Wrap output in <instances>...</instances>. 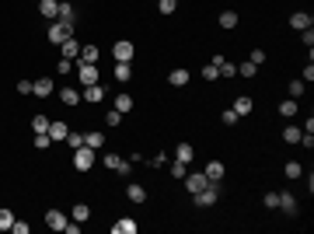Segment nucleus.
Instances as JSON below:
<instances>
[{
	"mask_svg": "<svg viewBox=\"0 0 314 234\" xmlns=\"http://www.w3.org/2000/svg\"><path fill=\"white\" fill-rule=\"evenodd\" d=\"M46 35H49V42H53V46H63L66 38L73 35V25H66V21H60V18H56V21L49 25V32H46Z\"/></svg>",
	"mask_w": 314,
	"mask_h": 234,
	"instance_id": "nucleus-1",
	"label": "nucleus"
},
{
	"mask_svg": "<svg viewBox=\"0 0 314 234\" xmlns=\"http://www.w3.org/2000/svg\"><path fill=\"white\" fill-rule=\"evenodd\" d=\"M192 200H195V206H213V203L220 200V182H210L203 192H195Z\"/></svg>",
	"mask_w": 314,
	"mask_h": 234,
	"instance_id": "nucleus-2",
	"label": "nucleus"
},
{
	"mask_svg": "<svg viewBox=\"0 0 314 234\" xmlns=\"http://www.w3.org/2000/svg\"><path fill=\"white\" fill-rule=\"evenodd\" d=\"M91 165H94V150H91L88 143L77 147V150H73V168H77V171H88Z\"/></svg>",
	"mask_w": 314,
	"mask_h": 234,
	"instance_id": "nucleus-3",
	"label": "nucleus"
},
{
	"mask_svg": "<svg viewBox=\"0 0 314 234\" xmlns=\"http://www.w3.org/2000/svg\"><path fill=\"white\" fill-rule=\"evenodd\" d=\"M77 77H81V84L88 88V84H98V77H101V73H98L94 63H77Z\"/></svg>",
	"mask_w": 314,
	"mask_h": 234,
	"instance_id": "nucleus-4",
	"label": "nucleus"
},
{
	"mask_svg": "<svg viewBox=\"0 0 314 234\" xmlns=\"http://www.w3.org/2000/svg\"><path fill=\"white\" fill-rule=\"evenodd\" d=\"M112 56H115V63H129V60L136 56V49H133V42H126V38H123V42L112 46Z\"/></svg>",
	"mask_w": 314,
	"mask_h": 234,
	"instance_id": "nucleus-5",
	"label": "nucleus"
},
{
	"mask_svg": "<svg viewBox=\"0 0 314 234\" xmlns=\"http://www.w3.org/2000/svg\"><path fill=\"white\" fill-rule=\"evenodd\" d=\"M206 185H210V178H206L203 171H192V175H185V189L192 192V196H195V192H203Z\"/></svg>",
	"mask_w": 314,
	"mask_h": 234,
	"instance_id": "nucleus-6",
	"label": "nucleus"
},
{
	"mask_svg": "<svg viewBox=\"0 0 314 234\" xmlns=\"http://www.w3.org/2000/svg\"><path fill=\"white\" fill-rule=\"evenodd\" d=\"M112 234H140V224L133 217H123V220L112 224Z\"/></svg>",
	"mask_w": 314,
	"mask_h": 234,
	"instance_id": "nucleus-7",
	"label": "nucleus"
},
{
	"mask_svg": "<svg viewBox=\"0 0 314 234\" xmlns=\"http://www.w3.org/2000/svg\"><path fill=\"white\" fill-rule=\"evenodd\" d=\"M105 168H112L115 175H126V171H129V161L119 158V154H105Z\"/></svg>",
	"mask_w": 314,
	"mask_h": 234,
	"instance_id": "nucleus-8",
	"label": "nucleus"
},
{
	"mask_svg": "<svg viewBox=\"0 0 314 234\" xmlns=\"http://www.w3.org/2000/svg\"><path fill=\"white\" fill-rule=\"evenodd\" d=\"M31 95H35V98H49V95H53V81H49V77L31 81Z\"/></svg>",
	"mask_w": 314,
	"mask_h": 234,
	"instance_id": "nucleus-9",
	"label": "nucleus"
},
{
	"mask_svg": "<svg viewBox=\"0 0 314 234\" xmlns=\"http://www.w3.org/2000/svg\"><path fill=\"white\" fill-rule=\"evenodd\" d=\"M38 14L49 18V21H56V14H60V0H38Z\"/></svg>",
	"mask_w": 314,
	"mask_h": 234,
	"instance_id": "nucleus-10",
	"label": "nucleus"
},
{
	"mask_svg": "<svg viewBox=\"0 0 314 234\" xmlns=\"http://www.w3.org/2000/svg\"><path fill=\"white\" fill-rule=\"evenodd\" d=\"M213 67H217L220 77H234V73H238V63H230V60H223V56H213Z\"/></svg>",
	"mask_w": 314,
	"mask_h": 234,
	"instance_id": "nucleus-11",
	"label": "nucleus"
},
{
	"mask_svg": "<svg viewBox=\"0 0 314 234\" xmlns=\"http://www.w3.org/2000/svg\"><path fill=\"white\" fill-rule=\"evenodd\" d=\"M311 25H314V18H311L307 11H297V14H290V28L304 32V28H311Z\"/></svg>",
	"mask_w": 314,
	"mask_h": 234,
	"instance_id": "nucleus-12",
	"label": "nucleus"
},
{
	"mask_svg": "<svg viewBox=\"0 0 314 234\" xmlns=\"http://www.w3.org/2000/svg\"><path fill=\"white\" fill-rule=\"evenodd\" d=\"M49 140H66V133H70V126L66 123H60V119H49Z\"/></svg>",
	"mask_w": 314,
	"mask_h": 234,
	"instance_id": "nucleus-13",
	"label": "nucleus"
},
{
	"mask_svg": "<svg viewBox=\"0 0 314 234\" xmlns=\"http://www.w3.org/2000/svg\"><path fill=\"white\" fill-rule=\"evenodd\" d=\"M46 224H49L53 231H63V227H66V213H63V210H49V213H46Z\"/></svg>",
	"mask_w": 314,
	"mask_h": 234,
	"instance_id": "nucleus-14",
	"label": "nucleus"
},
{
	"mask_svg": "<svg viewBox=\"0 0 314 234\" xmlns=\"http://www.w3.org/2000/svg\"><path fill=\"white\" fill-rule=\"evenodd\" d=\"M101 98H105V88H101V84H88V88H84V101L98 105Z\"/></svg>",
	"mask_w": 314,
	"mask_h": 234,
	"instance_id": "nucleus-15",
	"label": "nucleus"
},
{
	"mask_svg": "<svg viewBox=\"0 0 314 234\" xmlns=\"http://www.w3.org/2000/svg\"><path fill=\"white\" fill-rule=\"evenodd\" d=\"M234 112L238 115H251V95H238L234 98Z\"/></svg>",
	"mask_w": 314,
	"mask_h": 234,
	"instance_id": "nucleus-16",
	"label": "nucleus"
},
{
	"mask_svg": "<svg viewBox=\"0 0 314 234\" xmlns=\"http://www.w3.org/2000/svg\"><path fill=\"white\" fill-rule=\"evenodd\" d=\"M60 49H63V60H73V56H81V46H77V38H73V35L66 38V42H63Z\"/></svg>",
	"mask_w": 314,
	"mask_h": 234,
	"instance_id": "nucleus-17",
	"label": "nucleus"
},
{
	"mask_svg": "<svg viewBox=\"0 0 314 234\" xmlns=\"http://www.w3.org/2000/svg\"><path fill=\"white\" fill-rule=\"evenodd\" d=\"M175 158H178V161H185V165H188V161H192V158H195V147H192V143H178V147H175Z\"/></svg>",
	"mask_w": 314,
	"mask_h": 234,
	"instance_id": "nucleus-18",
	"label": "nucleus"
},
{
	"mask_svg": "<svg viewBox=\"0 0 314 234\" xmlns=\"http://www.w3.org/2000/svg\"><path fill=\"white\" fill-rule=\"evenodd\" d=\"M70 217H73L77 224H84V220L91 217V206H88V203H73V210H70Z\"/></svg>",
	"mask_w": 314,
	"mask_h": 234,
	"instance_id": "nucleus-19",
	"label": "nucleus"
},
{
	"mask_svg": "<svg viewBox=\"0 0 314 234\" xmlns=\"http://www.w3.org/2000/svg\"><path fill=\"white\" fill-rule=\"evenodd\" d=\"M203 175H206V178H210V182H220V178H223V165H220V161H210V165H206V171H203Z\"/></svg>",
	"mask_w": 314,
	"mask_h": 234,
	"instance_id": "nucleus-20",
	"label": "nucleus"
},
{
	"mask_svg": "<svg viewBox=\"0 0 314 234\" xmlns=\"http://www.w3.org/2000/svg\"><path fill=\"white\" fill-rule=\"evenodd\" d=\"M126 196H129V203H143V200H147V189H143V185H136V182H133V185H129V189H126Z\"/></svg>",
	"mask_w": 314,
	"mask_h": 234,
	"instance_id": "nucleus-21",
	"label": "nucleus"
},
{
	"mask_svg": "<svg viewBox=\"0 0 314 234\" xmlns=\"http://www.w3.org/2000/svg\"><path fill=\"white\" fill-rule=\"evenodd\" d=\"M60 101L63 105H77V101H81V91H77V88H63L60 91Z\"/></svg>",
	"mask_w": 314,
	"mask_h": 234,
	"instance_id": "nucleus-22",
	"label": "nucleus"
},
{
	"mask_svg": "<svg viewBox=\"0 0 314 234\" xmlns=\"http://www.w3.org/2000/svg\"><path fill=\"white\" fill-rule=\"evenodd\" d=\"M56 18H60V21H66V25H73V21H77V11H73L70 4H63V0H60V14H56Z\"/></svg>",
	"mask_w": 314,
	"mask_h": 234,
	"instance_id": "nucleus-23",
	"label": "nucleus"
},
{
	"mask_svg": "<svg viewBox=\"0 0 314 234\" xmlns=\"http://www.w3.org/2000/svg\"><path fill=\"white\" fill-rule=\"evenodd\" d=\"M98 56H101V53H98V46H84L77 60H81V63H98Z\"/></svg>",
	"mask_w": 314,
	"mask_h": 234,
	"instance_id": "nucleus-24",
	"label": "nucleus"
},
{
	"mask_svg": "<svg viewBox=\"0 0 314 234\" xmlns=\"http://www.w3.org/2000/svg\"><path fill=\"white\" fill-rule=\"evenodd\" d=\"M283 175H286V178H300V175H304V165H300V161H286V165H283Z\"/></svg>",
	"mask_w": 314,
	"mask_h": 234,
	"instance_id": "nucleus-25",
	"label": "nucleus"
},
{
	"mask_svg": "<svg viewBox=\"0 0 314 234\" xmlns=\"http://www.w3.org/2000/svg\"><path fill=\"white\" fill-rule=\"evenodd\" d=\"M168 81H171V88H185L188 84V70H171Z\"/></svg>",
	"mask_w": 314,
	"mask_h": 234,
	"instance_id": "nucleus-26",
	"label": "nucleus"
},
{
	"mask_svg": "<svg viewBox=\"0 0 314 234\" xmlns=\"http://www.w3.org/2000/svg\"><path fill=\"white\" fill-rule=\"evenodd\" d=\"M49 130V115H31V133H46Z\"/></svg>",
	"mask_w": 314,
	"mask_h": 234,
	"instance_id": "nucleus-27",
	"label": "nucleus"
},
{
	"mask_svg": "<svg viewBox=\"0 0 314 234\" xmlns=\"http://www.w3.org/2000/svg\"><path fill=\"white\" fill-rule=\"evenodd\" d=\"M300 136H304L300 126H286V130H283V140H286V143H300Z\"/></svg>",
	"mask_w": 314,
	"mask_h": 234,
	"instance_id": "nucleus-28",
	"label": "nucleus"
},
{
	"mask_svg": "<svg viewBox=\"0 0 314 234\" xmlns=\"http://www.w3.org/2000/svg\"><path fill=\"white\" fill-rule=\"evenodd\" d=\"M84 143H88L91 150H101V147H105V136H101V133H84Z\"/></svg>",
	"mask_w": 314,
	"mask_h": 234,
	"instance_id": "nucleus-29",
	"label": "nucleus"
},
{
	"mask_svg": "<svg viewBox=\"0 0 314 234\" xmlns=\"http://www.w3.org/2000/svg\"><path fill=\"white\" fill-rule=\"evenodd\" d=\"M280 206H283L286 213H297V200L290 196V192H280Z\"/></svg>",
	"mask_w": 314,
	"mask_h": 234,
	"instance_id": "nucleus-30",
	"label": "nucleus"
},
{
	"mask_svg": "<svg viewBox=\"0 0 314 234\" xmlns=\"http://www.w3.org/2000/svg\"><path fill=\"white\" fill-rule=\"evenodd\" d=\"M280 115H286V119H293V115H297V98H286V101L280 105Z\"/></svg>",
	"mask_w": 314,
	"mask_h": 234,
	"instance_id": "nucleus-31",
	"label": "nucleus"
},
{
	"mask_svg": "<svg viewBox=\"0 0 314 234\" xmlns=\"http://www.w3.org/2000/svg\"><path fill=\"white\" fill-rule=\"evenodd\" d=\"M11 224H14V213L7 206H0V231H11Z\"/></svg>",
	"mask_w": 314,
	"mask_h": 234,
	"instance_id": "nucleus-32",
	"label": "nucleus"
},
{
	"mask_svg": "<svg viewBox=\"0 0 314 234\" xmlns=\"http://www.w3.org/2000/svg\"><path fill=\"white\" fill-rule=\"evenodd\" d=\"M220 28H238V14H234V11H223V14H220Z\"/></svg>",
	"mask_w": 314,
	"mask_h": 234,
	"instance_id": "nucleus-33",
	"label": "nucleus"
},
{
	"mask_svg": "<svg viewBox=\"0 0 314 234\" xmlns=\"http://www.w3.org/2000/svg\"><path fill=\"white\" fill-rule=\"evenodd\" d=\"M133 108V95H119L115 98V112H129Z\"/></svg>",
	"mask_w": 314,
	"mask_h": 234,
	"instance_id": "nucleus-34",
	"label": "nucleus"
},
{
	"mask_svg": "<svg viewBox=\"0 0 314 234\" xmlns=\"http://www.w3.org/2000/svg\"><path fill=\"white\" fill-rule=\"evenodd\" d=\"M129 77H133L129 63H115V81H129Z\"/></svg>",
	"mask_w": 314,
	"mask_h": 234,
	"instance_id": "nucleus-35",
	"label": "nucleus"
},
{
	"mask_svg": "<svg viewBox=\"0 0 314 234\" xmlns=\"http://www.w3.org/2000/svg\"><path fill=\"white\" fill-rule=\"evenodd\" d=\"M175 7H178V0H157V11L161 14H175Z\"/></svg>",
	"mask_w": 314,
	"mask_h": 234,
	"instance_id": "nucleus-36",
	"label": "nucleus"
},
{
	"mask_svg": "<svg viewBox=\"0 0 314 234\" xmlns=\"http://www.w3.org/2000/svg\"><path fill=\"white\" fill-rule=\"evenodd\" d=\"M171 175H175V178H185V175H188V165L175 158V165H171Z\"/></svg>",
	"mask_w": 314,
	"mask_h": 234,
	"instance_id": "nucleus-37",
	"label": "nucleus"
},
{
	"mask_svg": "<svg viewBox=\"0 0 314 234\" xmlns=\"http://www.w3.org/2000/svg\"><path fill=\"white\" fill-rule=\"evenodd\" d=\"M220 119H223V126H234V123H238V119H241V115H238V112H234V108H223V115H220Z\"/></svg>",
	"mask_w": 314,
	"mask_h": 234,
	"instance_id": "nucleus-38",
	"label": "nucleus"
},
{
	"mask_svg": "<svg viewBox=\"0 0 314 234\" xmlns=\"http://www.w3.org/2000/svg\"><path fill=\"white\" fill-rule=\"evenodd\" d=\"M262 203H265L269 210H276V206H280V192H265V196H262Z\"/></svg>",
	"mask_w": 314,
	"mask_h": 234,
	"instance_id": "nucleus-39",
	"label": "nucleus"
},
{
	"mask_svg": "<svg viewBox=\"0 0 314 234\" xmlns=\"http://www.w3.org/2000/svg\"><path fill=\"white\" fill-rule=\"evenodd\" d=\"M238 73H241V77H255V73H258V67L248 60V63H241V67H238Z\"/></svg>",
	"mask_w": 314,
	"mask_h": 234,
	"instance_id": "nucleus-40",
	"label": "nucleus"
},
{
	"mask_svg": "<svg viewBox=\"0 0 314 234\" xmlns=\"http://www.w3.org/2000/svg\"><path fill=\"white\" fill-rule=\"evenodd\" d=\"M286 91H290V98H300V95H304V81H290Z\"/></svg>",
	"mask_w": 314,
	"mask_h": 234,
	"instance_id": "nucleus-41",
	"label": "nucleus"
},
{
	"mask_svg": "<svg viewBox=\"0 0 314 234\" xmlns=\"http://www.w3.org/2000/svg\"><path fill=\"white\" fill-rule=\"evenodd\" d=\"M31 143H35L38 150H46V147H49L53 140H49V133H35V140H31Z\"/></svg>",
	"mask_w": 314,
	"mask_h": 234,
	"instance_id": "nucleus-42",
	"label": "nucleus"
},
{
	"mask_svg": "<svg viewBox=\"0 0 314 234\" xmlns=\"http://www.w3.org/2000/svg\"><path fill=\"white\" fill-rule=\"evenodd\" d=\"M66 143L77 150V147H84V133H66Z\"/></svg>",
	"mask_w": 314,
	"mask_h": 234,
	"instance_id": "nucleus-43",
	"label": "nucleus"
},
{
	"mask_svg": "<svg viewBox=\"0 0 314 234\" xmlns=\"http://www.w3.org/2000/svg\"><path fill=\"white\" fill-rule=\"evenodd\" d=\"M203 77H206V81H220V73H217V67H213V63H206V67H203Z\"/></svg>",
	"mask_w": 314,
	"mask_h": 234,
	"instance_id": "nucleus-44",
	"label": "nucleus"
},
{
	"mask_svg": "<svg viewBox=\"0 0 314 234\" xmlns=\"http://www.w3.org/2000/svg\"><path fill=\"white\" fill-rule=\"evenodd\" d=\"M105 123L108 126H119L123 123V112H105Z\"/></svg>",
	"mask_w": 314,
	"mask_h": 234,
	"instance_id": "nucleus-45",
	"label": "nucleus"
},
{
	"mask_svg": "<svg viewBox=\"0 0 314 234\" xmlns=\"http://www.w3.org/2000/svg\"><path fill=\"white\" fill-rule=\"evenodd\" d=\"M300 38H304V46H307V49L314 46V32H311V28H304V32H300Z\"/></svg>",
	"mask_w": 314,
	"mask_h": 234,
	"instance_id": "nucleus-46",
	"label": "nucleus"
},
{
	"mask_svg": "<svg viewBox=\"0 0 314 234\" xmlns=\"http://www.w3.org/2000/svg\"><path fill=\"white\" fill-rule=\"evenodd\" d=\"M11 231H14V234H28V224H25V220H14Z\"/></svg>",
	"mask_w": 314,
	"mask_h": 234,
	"instance_id": "nucleus-47",
	"label": "nucleus"
},
{
	"mask_svg": "<svg viewBox=\"0 0 314 234\" xmlns=\"http://www.w3.org/2000/svg\"><path fill=\"white\" fill-rule=\"evenodd\" d=\"M63 231H66V234H81V224H77V220L70 224V220H66V227H63Z\"/></svg>",
	"mask_w": 314,
	"mask_h": 234,
	"instance_id": "nucleus-48",
	"label": "nucleus"
},
{
	"mask_svg": "<svg viewBox=\"0 0 314 234\" xmlns=\"http://www.w3.org/2000/svg\"><path fill=\"white\" fill-rule=\"evenodd\" d=\"M262 60H265V53H262V49H251V63H255V67H258V63H262Z\"/></svg>",
	"mask_w": 314,
	"mask_h": 234,
	"instance_id": "nucleus-49",
	"label": "nucleus"
}]
</instances>
